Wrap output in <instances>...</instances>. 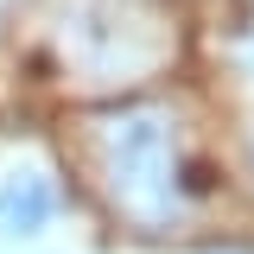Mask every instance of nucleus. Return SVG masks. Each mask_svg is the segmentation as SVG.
Listing matches in <instances>:
<instances>
[{
	"instance_id": "f257e3e1",
	"label": "nucleus",
	"mask_w": 254,
	"mask_h": 254,
	"mask_svg": "<svg viewBox=\"0 0 254 254\" xmlns=\"http://www.w3.org/2000/svg\"><path fill=\"white\" fill-rule=\"evenodd\" d=\"M83 146H89V172L102 197L115 203L146 235H172L185 216L216 190V172L203 159H185L178 140V115L165 102H115L83 121Z\"/></svg>"
},
{
	"instance_id": "f03ea898",
	"label": "nucleus",
	"mask_w": 254,
	"mask_h": 254,
	"mask_svg": "<svg viewBox=\"0 0 254 254\" xmlns=\"http://www.w3.org/2000/svg\"><path fill=\"white\" fill-rule=\"evenodd\" d=\"M58 45L89 83H133L165 58L159 19L140 0H76L58 26Z\"/></svg>"
},
{
	"instance_id": "7ed1b4c3",
	"label": "nucleus",
	"mask_w": 254,
	"mask_h": 254,
	"mask_svg": "<svg viewBox=\"0 0 254 254\" xmlns=\"http://www.w3.org/2000/svg\"><path fill=\"white\" fill-rule=\"evenodd\" d=\"M64 210V190L51 172H38V165H13L6 178H0V248H32V242H45V229L58 222Z\"/></svg>"
},
{
	"instance_id": "20e7f679",
	"label": "nucleus",
	"mask_w": 254,
	"mask_h": 254,
	"mask_svg": "<svg viewBox=\"0 0 254 254\" xmlns=\"http://www.w3.org/2000/svg\"><path fill=\"white\" fill-rule=\"evenodd\" d=\"M203 254H254V248H248V242H210Z\"/></svg>"
},
{
	"instance_id": "39448f33",
	"label": "nucleus",
	"mask_w": 254,
	"mask_h": 254,
	"mask_svg": "<svg viewBox=\"0 0 254 254\" xmlns=\"http://www.w3.org/2000/svg\"><path fill=\"white\" fill-rule=\"evenodd\" d=\"M235 58H242V70L254 76V38H242V51H235Z\"/></svg>"
},
{
	"instance_id": "423d86ee",
	"label": "nucleus",
	"mask_w": 254,
	"mask_h": 254,
	"mask_svg": "<svg viewBox=\"0 0 254 254\" xmlns=\"http://www.w3.org/2000/svg\"><path fill=\"white\" fill-rule=\"evenodd\" d=\"M248 172H254V140H248Z\"/></svg>"
}]
</instances>
